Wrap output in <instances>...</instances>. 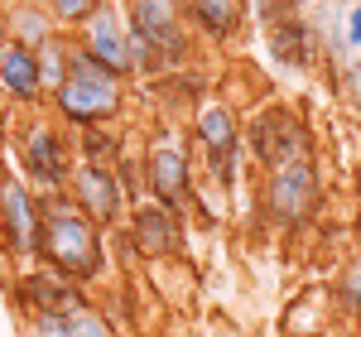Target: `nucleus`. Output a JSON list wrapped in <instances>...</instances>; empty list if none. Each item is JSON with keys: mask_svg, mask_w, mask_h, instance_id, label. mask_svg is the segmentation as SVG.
<instances>
[{"mask_svg": "<svg viewBox=\"0 0 361 337\" xmlns=\"http://www.w3.org/2000/svg\"><path fill=\"white\" fill-rule=\"evenodd\" d=\"M44 226H39V251L54 260L63 275L73 280H92L102 265V226L87 217L78 202H54L39 207Z\"/></svg>", "mask_w": 361, "mask_h": 337, "instance_id": "obj_1", "label": "nucleus"}, {"mask_svg": "<svg viewBox=\"0 0 361 337\" xmlns=\"http://www.w3.org/2000/svg\"><path fill=\"white\" fill-rule=\"evenodd\" d=\"M58 111L68 116L73 125H97V121H111L121 111V78L106 73L87 49H73V68L63 87L54 92Z\"/></svg>", "mask_w": 361, "mask_h": 337, "instance_id": "obj_2", "label": "nucleus"}, {"mask_svg": "<svg viewBox=\"0 0 361 337\" xmlns=\"http://www.w3.org/2000/svg\"><path fill=\"white\" fill-rule=\"evenodd\" d=\"M318 207V168L308 154L279 159L270 168V212L279 222H304L308 212Z\"/></svg>", "mask_w": 361, "mask_h": 337, "instance_id": "obj_3", "label": "nucleus"}, {"mask_svg": "<svg viewBox=\"0 0 361 337\" xmlns=\"http://www.w3.org/2000/svg\"><path fill=\"white\" fill-rule=\"evenodd\" d=\"M82 49L97 58L106 73H116V78H126V73L135 68V39H126L121 15H116L111 5H102V10L82 25Z\"/></svg>", "mask_w": 361, "mask_h": 337, "instance_id": "obj_4", "label": "nucleus"}, {"mask_svg": "<svg viewBox=\"0 0 361 337\" xmlns=\"http://www.w3.org/2000/svg\"><path fill=\"white\" fill-rule=\"evenodd\" d=\"M130 39L135 49H164L169 58L183 54V29L173 0H130Z\"/></svg>", "mask_w": 361, "mask_h": 337, "instance_id": "obj_5", "label": "nucleus"}, {"mask_svg": "<svg viewBox=\"0 0 361 337\" xmlns=\"http://www.w3.org/2000/svg\"><path fill=\"white\" fill-rule=\"evenodd\" d=\"M68 188H73V202H78L97 226H111L116 217H121V183H116L111 168L78 164L73 178H68Z\"/></svg>", "mask_w": 361, "mask_h": 337, "instance_id": "obj_6", "label": "nucleus"}, {"mask_svg": "<svg viewBox=\"0 0 361 337\" xmlns=\"http://www.w3.org/2000/svg\"><path fill=\"white\" fill-rule=\"evenodd\" d=\"M0 226H5V241L15 251H39L44 212L34 207V197L20 178H0Z\"/></svg>", "mask_w": 361, "mask_h": 337, "instance_id": "obj_7", "label": "nucleus"}, {"mask_svg": "<svg viewBox=\"0 0 361 337\" xmlns=\"http://www.w3.org/2000/svg\"><path fill=\"white\" fill-rule=\"evenodd\" d=\"M25 168L44 183V188H63L73 178V164L63 154V140H58L49 125H29L25 130Z\"/></svg>", "mask_w": 361, "mask_h": 337, "instance_id": "obj_8", "label": "nucleus"}, {"mask_svg": "<svg viewBox=\"0 0 361 337\" xmlns=\"http://www.w3.org/2000/svg\"><path fill=\"white\" fill-rule=\"evenodd\" d=\"M0 92L15 102H34L44 92V73H39V49H29L20 39H10L0 49Z\"/></svg>", "mask_w": 361, "mask_h": 337, "instance_id": "obj_9", "label": "nucleus"}, {"mask_svg": "<svg viewBox=\"0 0 361 337\" xmlns=\"http://www.w3.org/2000/svg\"><path fill=\"white\" fill-rule=\"evenodd\" d=\"M145 173H149V188H154V197H159L164 207H173V202L183 197V188H188V159H183V149L173 140H159L149 149Z\"/></svg>", "mask_w": 361, "mask_h": 337, "instance_id": "obj_10", "label": "nucleus"}, {"mask_svg": "<svg viewBox=\"0 0 361 337\" xmlns=\"http://www.w3.org/2000/svg\"><path fill=\"white\" fill-rule=\"evenodd\" d=\"M197 130V145L217 159V164H226L231 154H236V145H241V125H236V111L231 106H202L193 121Z\"/></svg>", "mask_w": 361, "mask_h": 337, "instance_id": "obj_11", "label": "nucleus"}, {"mask_svg": "<svg viewBox=\"0 0 361 337\" xmlns=\"http://www.w3.org/2000/svg\"><path fill=\"white\" fill-rule=\"evenodd\" d=\"M130 236L145 255H169L178 246V226H173V207L154 202V207H135L130 217Z\"/></svg>", "mask_w": 361, "mask_h": 337, "instance_id": "obj_12", "label": "nucleus"}, {"mask_svg": "<svg viewBox=\"0 0 361 337\" xmlns=\"http://www.w3.org/2000/svg\"><path fill=\"white\" fill-rule=\"evenodd\" d=\"M188 15H193V25L202 34H212V39H222L236 29L241 20V0H188Z\"/></svg>", "mask_w": 361, "mask_h": 337, "instance_id": "obj_13", "label": "nucleus"}, {"mask_svg": "<svg viewBox=\"0 0 361 337\" xmlns=\"http://www.w3.org/2000/svg\"><path fill=\"white\" fill-rule=\"evenodd\" d=\"M10 39H20L29 49H44V44L54 39V15H49V10H34V5L15 10V15H10Z\"/></svg>", "mask_w": 361, "mask_h": 337, "instance_id": "obj_14", "label": "nucleus"}, {"mask_svg": "<svg viewBox=\"0 0 361 337\" xmlns=\"http://www.w3.org/2000/svg\"><path fill=\"white\" fill-rule=\"evenodd\" d=\"M68 68H73V49H68V44L54 34V39L39 49V73H44V87H49V92H58V87H63V78H68Z\"/></svg>", "mask_w": 361, "mask_h": 337, "instance_id": "obj_15", "label": "nucleus"}, {"mask_svg": "<svg viewBox=\"0 0 361 337\" xmlns=\"http://www.w3.org/2000/svg\"><path fill=\"white\" fill-rule=\"evenodd\" d=\"M102 10V0H49V15L58 25H87Z\"/></svg>", "mask_w": 361, "mask_h": 337, "instance_id": "obj_16", "label": "nucleus"}, {"mask_svg": "<svg viewBox=\"0 0 361 337\" xmlns=\"http://www.w3.org/2000/svg\"><path fill=\"white\" fill-rule=\"evenodd\" d=\"M347 294H352V299L361 304V255H357V265L347 270Z\"/></svg>", "mask_w": 361, "mask_h": 337, "instance_id": "obj_17", "label": "nucleus"}, {"mask_svg": "<svg viewBox=\"0 0 361 337\" xmlns=\"http://www.w3.org/2000/svg\"><path fill=\"white\" fill-rule=\"evenodd\" d=\"M347 34H352V44H361V0L352 5V20H347Z\"/></svg>", "mask_w": 361, "mask_h": 337, "instance_id": "obj_18", "label": "nucleus"}, {"mask_svg": "<svg viewBox=\"0 0 361 337\" xmlns=\"http://www.w3.org/2000/svg\"><path fill=\"white\" fill-rule=\"evenodd\" d=\"M10 44V25H5V15H0V49Z\"/></svg>", "mask_w": 361, "mask_h": 337, "instance_id": "obj_19", "label": "nucleus"}]
</instances>
